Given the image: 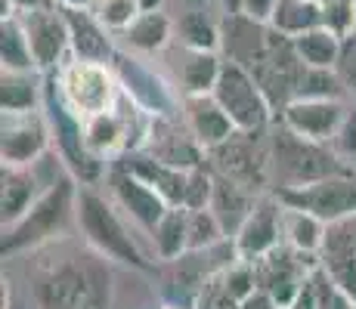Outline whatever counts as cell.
<instances>
[{
	"instance_id": "obj_33",
	"label": "cell",
	"mask_w": 356,
	"mask_h": 309,
	"mask_svg": "<svg viewBox=\"0 0 356 309\" xmlns=\"http://www.w3.org/2000/svg\"><path fill=\"white\" fill-rule=\"evenodd\" d=\"M338 260H356V214L325 223V242L319 263H338Z\"/></svg>"
},
{
	"instance_id": "obj_31",
	"label": "cell",
	"mask_w": 356,
	"mask_h": 309,
	"mask_svg": "<svg viewBox=\"0 0 356 309\" xmlns=\"http://www.w3.org/2000/svg\"><path fill=\"white\" fill-rule=\"evenodd\" d=\"M270 25L285 37H298L323 25V3L319 0H276Z\"/></svg>"
},
{
	"instance_id": "obj_10",
	"label": "cell",
	"mask_w": 356,
	"mask_h": 309,
	"mask_svg": "<svg viewBox=\"0 0 356 309\" xmlns=\"http://www.w3.org/2000/svg\"><path fill=\"white\" fill-rule=\"evenodd\" d=\"M273 195H276L282 204L310 210V214H316L323 223H332V219H341L347 214H356V176L350 170L325 176V180H316L310 185H300V189L273 192Z\"/></svg>"
},
{
	"instance_id": "obj_47",
	"label": "cell",
	"mask_w": 356,
	"mask_h": 309,
	"mask_svg": "<svg viewBox=\"0 0 356 309\" xmlns=\"http://www.w3.org/2000/svg\"><path fill=\"white\" fill-rule=\"evenodd\" d=\"M59 6H93V0H56Z\"/></svg>"
},
{
	"instance_id": "obj_45",
	"label": "cell",
	"mask_w": 356,
	"mask_h": 309,
	"mask_svg": "<svg viewBox=\"0 0 356 309\" xmlns=\"http://www.w3.org/2000/svg\"><path fill=\"white\" fill-rule=\"evenodd\" d=\"M289 309H319L316 300H313V294H310V281H307V287L298 294V297H294V303Z\"/></svg>"
},
{
	"instance_id": "obj_36",
	"label": "cell",
	"mask_w": 356,
	"mask_h": 309,
	"mask_svg": "<svg viewBox=\"0 0 356 309\" xmlns=\"http://www.w3.org/2000/svg\"><path fill=\"white\" fill-rule=\"evenodd\" d=\"M93 12L102 19L108 31L121 34L140 16V0H93Z\"/></svg>"
},
{
	"instance_id": "obj_14",
	"label": "cell",
	"mask_w": 356,
	"mask_h": 309,
	"mask_svg": "<svg viewBox=\"0 0 356 309\" xmlns=\"http://www.w3.org/2000/svg\"><path fill=\"white\" fill-rule=\"evenodd\" d=\"M257 136L260 133H242L238 130L232 140L208 152L217 164V174H227L232 180L251 185V189L270 183V146H264Z\"/></svg>"
},
{
	"instance_id": "obj_42",
	"label": "cell",
	"mask_w": 356,
	"mask_h": 309,
	"mask_svg": "<svg viewBox=\"0 0 356 309\" xmlns=\"http://www.w3.org/2000/svg\"><path fill=\"white\" fill-rule=\"evenodd\" d=\"M47 6H59L56 0H0V19L6 16H22V12L47 10Z\"/></svg>"
},
{
	"instance_id": "obj_4",
	"label": "cell",
	"mask_w": 356,
	"mask_h": 309,
	"mask_svg": "<svg viewBox=\"0 0 356 309\" xmlns=\"http://www.w3.org/2000/svg\"><path fill=\"white\" fill-rule=\"evenodd\" d=\"M270 146V183L276 192L282 189H300L325 176L344 174V158L332 149V142H316L307 136L289 130L282 121L266 140Z\"/></svg>"
},
{
	"instance_id": "obj_30",
	"label": "cell",
	"mask_w": 356,
	"mask_h": 309,
	"mask_svg": "<svg viewBox=\"0 0 356 309\" xmlns=\"http://www.w3.org/2000/svg\"><path fill=\"white\" fill-rule=\"evenodd\" d=\"M0 72H40L19 16L0 19Z\"/></svg>"
},
{
	"instance_id": "obj_13",
	"label": "cell",
	"mask_w": 356,
	"mask_h": 309,
	"mask_svg": "<svg viewBox=\"0 0 356 309\" xmlns=\"http://www.w3.org/2000/svg\"><path fill=\"white\" fill-rule=\"evenodd\" d=\"M22 25L29 34V44L34 62L44 74H53L63 62L72 59V37H68V22L63 6H47V10L22 12Z\"/></svg>"
},
{
	"instance_id": "obj_15",
	"label": "cell",
	"mask_w": 356,
	"mask_h": 309,
	"mask_svg": "<svg viewBox=\"0 0 356 309\" xmlns=\"http://www.w3.org/2000/svg\"><path fill=\"white\" fill-rule=\"evenodd\" d=\"M276 28L270 22L251 19L245 12H227V19L220 22V53L223 59L236 62V65L254 68L257 62L270 53Z\"/></svg>"
},
{
	"instance_id": "obj_19",
	"label": "cell",
	"mask_w": 356,
	"mask_h": 309,
	"mask_svg": "<svg viewBox=\"0 0 356 309\" xmlns=\"http://www.w3.org/2000/svg\"><path fill=\"white\" fill-rule=\"evenodd\" d=\"M236 260H238L236 242L223 238V242H217L211 247H193V251L180 253L177 260H170V266H174L177 285H183L195 297L211 278H217L229 263H236Z\"/></svg>"
},
{
	"instance_id": "obj_8",
	"label": "cell",
	"mask_w": 356,
	"mask_h": 309,
	"mask_svg": "<svg viewBox=\"0 0 356 309\" xmlns=\"http://www.w3.org/2000/svg\"><path fill=\"white\" fill-rule=\"evenodd\" d=\"M319 266V257L294 251L291 244H276L270 253L254 260V272H257V287L266 291L282 309H289L294 303L300 291L307 287L313 269Z\"/></svg>"
},
{
	"instance_id": "obj_27",
	"label": "cell",
	"mask_w": 356,
	"mask_h": 309,
	"mask_svg": "<svg viewBox=\"0 0 356 309\" xmlns=\"http://www.w3.org/2000/svg\"><path fill=\"white\" fill-rule=\"evenodd\" d=\"M223 59L220 50H186L180 62V84L183 96H202V93H214L217 78L223 72Z\"/></svg>"
},
{
	"instance_id": "obj_41",
	"label": "cell",
	"mask_w": 356,
	"mask_h": 309,
	"mask_svg": "<svg viewBox=\"0 0 356 309\" xmlns=\"http://www.w3.org/2000/svg\"><path fill=\"white\" fill-rule=\"evenodd\" d=\"M323 266L328 269V276L356 300V260H338V263H323Z\"/></svg>"
},
{
	"instance_id": "obj_34",
	"label": "cell",
	"mask_w": 356,
	"mask_h": 309,
	"mask_svg": "<svg viewBox=\"0 0 356 309\" xmlns=\"http://www.w3.org/2000/svg\"><path fill=\"white\" fill-rule=\"evenodd\" d=\"M310 294H313V300H316L319 309H356V300L328 276V269L323 263H319L310 276Z\"/></svg>"
},
{
	"instance_id": "obj_46",
	"label": "cell",
	"mask_w": 356,
	"mask_h": 309,
	"mask_svg": "<svg viewBox=\"0 0 356 309\" xmlns=\"http://www.w3.org/2000/svg\"><path fill=\"white\" fill-rule=\"evenodd\" d=\"M164 0H140V12H152V10H161Z\"/></svg>"
},
{
	"instance_id": "obj_35",
	"label": "cell",
	"mask_w": 356,
	"mask_h": 309,
	"mask_svg": "<svg viewBox=\"0 0 356 309\" xmlns=\"http://www.w3.org/2000/svg\"><path fill=\"white\" fill-rule=\"evenodd\" d=\"M227 229L220 226V219L211 208H198V210H189V251L193 247H211L217 242H223Z\"/></svg>"
},
{
	"instance_id": "obj_5",
	"label": "cell",
	"mask_w": 356,
	"mask_h": 309,
	"mask_svg": "<svg viewBox=\"0 0 356 309\" xmlns=\"http://www.w3.org/2000/svg\"><path fill=\"white\" fill-rule=\"evenodd\" d=\"M47 81L53 84L59 99L65 102V108H72L81 121L90 118V115L108 112L121 96L118 74L106 62H87L72 56L53 74H47Z\"/></svg>"
},
{
	"instance_id": "obj_18",
	"label": "cell",
	"mask_w": 356,
	"mask_h": 309,
	"mask_svg": "<svg viewBox=\"0 0 356 309\" xmlns=\"http://www.w3.org/2000/svg\"><path fill=\"white\" fill-rule=\"evenodd\" d=\"M63 12L68 22V37H72V56L112 65V59L118 56V50H115L118 34L102 25L93 6H63Z\"/></svg>"
},
{
	"instance_id": "obj_1",
	"label": "cell",
	"mask_w": 356,
	"mask_h": 309,
	"mask_svg": "<svg viewBox=\"0 0 356 309\" xmlns=\"http://www.w3.org/2000/svg\"><path fill=\"white\" fill-rule=\"evenodd\" d=\"M34 309H108L112 272L99 251H65L47 260L31 278Z\"/></svg>"
},
{
	"instance_id": "obj_2",
	"label": "cell",
	"mask_w": 356,
	"mask_h": 309,
	"mask_svg": "<svg viewBox=\"0 0 356 309\" xmlns=\"http://www.w3.org/2000/svg\"><path fill=\"white\" fill-rule=\"evenodd\" d=\"M78 189L81 183L72 174L59 176L53 185H47L44 195L16 223L3 226L0 253L3 257H19L25 251H38V247L63 238L68 226L78 223Z\"/></svg>"
},
{
	"instance_id": "obj_39",
	"label": "cell",
	"mask_w": 356,
	"mask_h": 309,
	"mask_svg": "<svg viewBox=\"0 0 356 309\" xmlns=\"http://www.w3.org/2000/svg\"><path fill=\"white\" fill-rule=\"evenodd\" d=\"M332 149L341 158H347V161H353L356 158V102L344 112V121H341L338 133H334Z\"/></svg>"
},
{
	"instance_id": "obj_28",
	"label": "cell",
	"mask_w": 356,
	"mask_h": 309,
	"mask_svg": "<svg viewBox=\"0 0 356 309\" xmlns=\"http://www.w3.org/2000/svg\"><path fill=\"white\" fill-rule=\"evenodd\" d=\"M149 238H152L155 257L164 260V263H170V260H177L180 253H186L189 251V208H183V204L170 208L168 214L159 219V226L149 232Z\"/></svg>"
},
{
	"instance_id": "obj_26",
	"label": "cell",
	"mask_w": 356,
	"mask_h": 309,
	"mask_svg": "<svg viewBox=\"0 0 356 309\" xmlns=\"http://www.w3.org/2000/svg\"><path fill=\"white\" fill-rule=\"evenodd\" d=\"M282 242L291 244L300 253L319 257L323 253V242H325V223L304 208L282 204Z\"/></svg>"
},
{
	"instance_id": "obj_32",
	"label": "cell",
	"mask_w": 356,
	"mask_h": 309,
	"mask_svg": "<svg viewBox=\"0 0 356 309\" xmlns=\"http://www.w3.org/2000/svg\"><path fill=\"white\" fill-rule=\"evenodd\" d=\"M174 31L186 50H220V25L202 10L183 12Z\"/></svg>"
},
{
	"instance_id": "obj_21",
	"label": "cell",
	"mask_w": 356,
	"mask_h": 309,
	"mask_svg": "<svg viewBox=\"0 0 356 309\" xmlns=\"http://www.w3.org/2000/svg\"><path fill=\"white\" fill-rule=\"evenodd\" d=\"M177 118H180V115H177ZM177 118H155L152 133H149V142L143 152L159 158L164 164H174V167H186V170L202 167V161L208 152L198 146V140L189 133L186 124L180 127Z\"/></svg>"
},
{
	"instance_id": "obj_24",
	"label": "cell",
	"mask_w": 356,
	"mask_h": 309,
	"mask_svg": "<svg viewBox=\"0 0 356 309\" xmlns=\"http://www.w3.org/2000/svg\"><path fill=\"white\" fill-rule=\"evenodd\" d=\"M174 28H177V22L168 16V12L152 10V12H140L118 37H121V44H124L127 53L152 56V53H161L164 47L174 40V34H177Z\"/></svg>"
},
{
	"instance_id": "obj_49",
	"label": "cell",
	"mask_w": 356,
	"mask_h": 309,
	"mask_svg": "<svg viewBox=\"0 0 356 309\" xmlns=\"http://www.w3.org/2000/svg\"><path fill=\"white\" fill-rule=\"evenodd\" d=\"M161 309H183V306H177V303H168V306H161Z\"/></svg>"
},
{
	"instance_id": "obj_25",
	"label": "cell",
	"mask_w": 356,
	"mask_h": 309,
	"mask_svg": "<svg viewBox=\"0 0 356 309\" xmlns=\"http://www.w3.org/2000/svg\"><path fill=\"white\" fill-rule=\"evenodd\" d=\"M44 72H0V108L3 112H38L44 108Z\"/></svg>"
},
{
	"instance_id": "obj_6",
	"label": "cell",
	"mask_w": 356,
	"mask_h": 309,
	"mask_svg": "<svg viewBox=\"0 0 356 309\" xmlns=\"http://www.w3.org/2000/svg\"><path fill=\"white\" fill-rule=\"evenodd\" d=\"M44 115H47V121H50L53 152L59 155V161L65 164V170L81 185H97L102 176H106V161L87 146L84 121H81L72 108H65V102L56 96L50 81H47Z\"/></svg>"
},
{
	"instance_id": "obj_22",
	"label": "cell",
	"mask_w": 356,
	"mask_h": 309,
	"mask_svg": "<svg viewBox=\"0 0 356 309\" xmlns=\"http://www.w3.org/2000/svg\"><path fill=\"white\" fill-rule=\"evenodd\" d=\"M118 161L134 170L140 180H146L149 185H152L170 208H177V204L186 208V189H189V170L186 167L164 164V161H159V158H152L146 152L124 155V158H118Z\"/></svg>"
},
{
	"instance_id": "obj_16",
	"label": "cell",
	"mask_w": 356,
	"mask_h": 309,
	"mask_svg": "<svg viewBox=\"0 0 356 309\" xmlns=\"http://www.w3.org/2000/svg\"><path fill=\"white\" fill-rule=\"evenodd\" d=\"M232 242H236V251L242 260H257L270 253L276 244H282V201L276 195L257 198L254 210L245 217Z\"/></svg>"
},
{
	"instance_id": "obj_12",
	"label": "cell",
	"mask_w": 356,
	"mask_h": 309,
	"mask_svg": "<svg viewBox=\"0 0 356 309\" xmlns=\"http://www.w3.org/2000/svg\"><path fill=\"white\" fill-rule=\"evenodd\" d=\"M108 185H112V201L121 208V214L134 223V229L146 232V235L170 210V204L164 201L159 192L146 180H140V176L130 167H124L121 161H115L112 170H108Z\"/></svg>"
},
{
	"instance_id": "obj_11",
	"label": "cell",
	"mask_w": 356,
	"mask_h": 309,
	"mask_svg": "<svg viewBox=\"0 0 356 309\" xmlns=\"http://www.w3.org/2000/svg\"><path fill=\"white\" fill-rule=\"evenodd\" d=\"M53 149L50 121L38 112H3L0 121V158L3 164H34Z\"/></svg>"
},
{
	"instance_id": "obj_20",
	"label": "cell",
	"mask_w": 356,
	"mask_h": 309,
	"mask_svg": "<svg viewBox=\"0 0 356 309\" xmlns=\"http://www.w3.org/2000/svg\"><path fill=\"white\" fill-rule=\"evenodd\" d=\"M183 124L189 127V133L198 140V146L204 152H214L217 146H223L227 140L238 133L236 124L223 106L214 99V93H202V96H183Z\"/></svg>"
},
{
	"instance_id": "obj_37",
	"label": "cell",
	"mask_w": 356,
	"mask_h": 309,
	"mask_svg": "<svg viewBox=\"0 0 356 309\" xmlns=\"http://www.w3.org/2000/svg\"><path fill=\"white\" fill-rule=\"evenodd\" d=\"M323 3V25L347 37L356 28V0H319Z\"/></svg>"
},
{
	"instance_id": "obj_44",
	"label": "cell",
	"mask_w": 356,
	"mask_h": 309,
	"mask_svg": "<svg viewBox=\"0 0 356 309\" xmlns=\"http://www.w3.org/2000/svg\"><path fill=\"white\" fill-rule=\"evenodd\" d=\"M242 309H282V306H279L266 291H260V287H257L254 294H248V297L242 300Z\"/></svg>"
},
{
	"instance_id": "obj_40",
	"label": "cell",
	"mask_w": 356,
	"mask_h": 309,
	"mask_svg": "<svg viewBox=\"0 0 356 309\" xmlns=\"http://www.w3.org/2000/svg\"><path fill=\"white\" fill-rule=\"evenodd\" d=\"M338 74L344 81L347 93L356 96V28L344 37V47H341V62H338Z\"/></svg>"
},
{
	"instance_id": "obj_38",
	"label": "cell",
	"mask_w": 356,
	"mask_h": 309,
	"mask_svg": "<svg viewBox=\"0 0 356 309\" xmlns=\"http://www.w3.org/2000/svg\"><path fill=\"white\" fill-rule=\"evenodd\" d=\"M193 309H242L236 297H229L227 291L220 287V281L211 278L208 285L193 297Z\"/></svg>"
},
{
	"instance_id": "obj_23",
	"label": "cell",
	"mask_w": 356,
	"mask_h": 309,
	"mask_svg": "<svg viewBox=\"0 0 356 309\" xmlns=\"http://www.w3.org/2000/svg\"><path fill=\"white\" fill-rule=\"evenodd\" d=\"M257 198H254V189L238 180H232L227 174H214V195H211V204L208 208L217 214L220 226L227 229V235L232 238L238 232V226L245 223V217L254 210Z\"/></svg>"
},
{
	"instance_id": "obj_17",
	"label": "cell",
	"mask_w": 356,
	"mask_h": 309,
	"mask_svg": "<svg viewBox=\"0 0 356 309\" xmlns=\"http://www.w3.org/2000/svg\"><path fill=\"white\" fill-rule=\"evenodd\" d=\"M347 106L341 99H291L279 112V121L294 133L316 142H332L344 121Z\"/></svg>"
},
{
	"instance_id": "obj_29",
	"label": "cell",
	"mask_w": 356,
	"mask_h": 309,
	"mask_svg": "<svg viewBox=\"0 0 356 309\" xmlns=\"http://www.w3.org/2000/svg\"><path fill=\"white\" fill-rule=\"evenodd\" d=\"M294 53L304 65L310 68H338L341 62V47H344V37L334 34L332 28L319 25V28H310L298 37H291Z\"/></svg>"
},
{
	"instance_id": "obj_7",
	"label": "cell",
	"mask_w": 356,
	"mask_h": 309,
	"mask_svg": "<svg viewBox=\"0 0 356 309\" xmlns=\"http://www.w3.org/2000/svg\"><path fill=\"white\" fill-rule=\"evenodd\" d=\"M214 99L220 102L223 112L229 115L236 130H242V133H264L276 118L264 87L257 84L254 72L245 65H236L229 59L223 62V72L217 78Z\"/></svg>"
},
{
	"instance_id": "obj_43",
	"label": "cell",
	"mask_w": 356,
	"mask_h": 309,
	"mask_svg": "<svg viewBox=\"0 0 356 309\" xmlns=\"http://www.w3.org/2000/svg\"><path fill=\"white\" fill-rule=\"evenodd\" d=\"M273 6H276V0H242V10L238 12H245V16H251V19H260V22H270Z\"/></svg>"
},
{
	"instance_id": "obj_9",
	"label": "cell",
	"mask_w": 356,
	"mask_h": 309,
	"mask_svg": "<svg viewBox=\"0 0 356 309\" xmlns=\"http://www.w3.org/2000/svg\"><path fill=\"white\" fill-rule=\"evenodd\" d=\"M112 68L121 81V90L136 106L146 108L149 115H155V118H177L183 112V96L170 90L168 81L159 72H152L136 53H118L112 59Z\"/></svg>"
},
{
	"instance_id": "obj_3",
	"label": "cell",
	"mask_w": 356,
	"mask_h": 309,
	"mask_svg": "<svg viewBox=\"0 0 356 309\" xmlns=\"http://www.w3.org/2000/svg\"><path fill=\"white\" fill-rule=\"evenodd\" d=\"M130 219L121 214V208L112 198L99 195L93 185L78 189V229L84 235L87 247L99 251L106 260L134 266V269H149L152 260L134 238Z\"/></svg>"
},
{
	"instance_id": "obj_48",
	"label": "cell",
	"mask_w": 356,
	"mask_h": 309,
	"mask_svg": "<svg viewBox=\"0 0 356 309\" xmlns=\"http://www.w3.org/2000/svg\"><path fill=\"white\" fill-rule=\"evenodd\" d=\"M223 10H227V12H238V10H242V0H223Z\"/></svg>"
}]
</instances>
